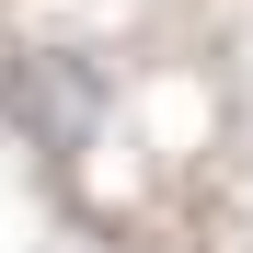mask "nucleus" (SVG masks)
Masks as SVG:
<instances>
[{"label": "nucleus", "mask_w": 253, "mask_h": 253, "mask_svg": "<svg viewBox=\"0 0 253 253\" xmlns=\"http://www.w3.org/2000/svg\"><path fill=\"white\" fill-rule=\"evenodd\" d=\"M12 104H35L46 150L69 161V150H81V126H92V81H81L69 58H23V69H12Z\"/></svg>", "instance_id": "1"}]
</instances>
